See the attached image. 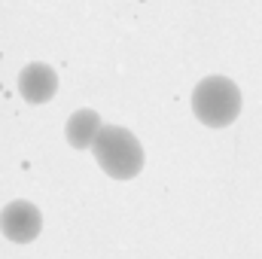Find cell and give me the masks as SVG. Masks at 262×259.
<instances>
[{"label": "cell", "mask_w": 262, "mask_h": 259, "mask_svg": "<svg viewBox=\"0 0 262 259\" xmlns=\"http://www.w3.org/2000/svg\"><path fill=\"white\" fill-rule=\"evenodd\" d=\"M58 92V73L43 61H31L18 73V95L28 104H49Z\"/></svg>", "instance_id": "277c9868"}, {"label": "cell", "mask_w": 262, "mask_h": 259, "mask_svg": "<svg viewBox=\"0 0 262 259\" xmlns=\"http://www.w3.org/2000/svg\"><path fill=\"white\" fill-rule=\"evenodd\" d=\"M95 162L113 180H134L143 171V146L122 125H104L92 143Z\"/></svg>", "instance_id": "6da1fadb"}, {"label": "cell", "mask_w": 262, "mask_h": 259, "mask_svg": "<svg viewBox=\"0 0 262 259\" xmlns=\"http://www.w3.org/2000/svg\"><path fill=\"white\" fill-rule=\"evenodd\" d=\"M189 101L195 119L207 128H229L241 116V89L229 76H204Z\"/></svg>", "instance_id": "7a4b0ae2"}, {"label": "cell", "mask_w": 262, "mask_h": 259, "mask_svg": "<svg viewBox=\"0 0 262 259\" xmlns=\"http://www.w3.org/2000/svg\"><path fill=\"white\" fill-rule=\"evenodd\" d=\"M43 229V213L37 204L31 201H9L3 210H0V232L12 241V244H31Z\"/></svg>", "instance_id": "3957f363"}, {"label": "cell", "mask_w": 262, "mask_h": 259, "mask_svg": "<svg viewBox=\"0 0 262 259\" xmlns=\"http://www.w3.org/2000/svg\"><path fill=\"white\" fill-rule=\"evenodd\" d=\"M101 128H104V122H101L98 110L82 107V110L70 113V119L64 122V137L73 149H92V143H95Z\"/></svg>", "instance_id": "5b68a950"}]
</instances>
